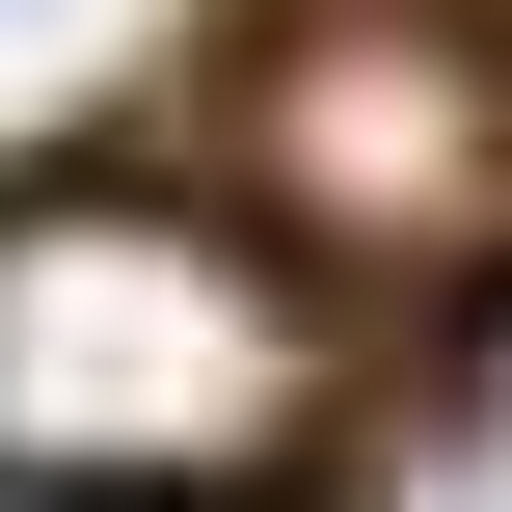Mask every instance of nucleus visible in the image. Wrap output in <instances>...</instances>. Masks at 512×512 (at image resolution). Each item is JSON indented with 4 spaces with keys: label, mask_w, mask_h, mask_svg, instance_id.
Returning <instances> with one entry per match:
<instances>
[{
    "label": "nucleus",
    "mask_w": 512,
    "mask_h": 512,
    "mask_svg": "<svg viewBox=\"0 0 512 512\" xmlns=\"http://www.w3.org/2000/svg\"><path fill=\"white\" fill-rule=\"evenodd\" d=\"M297 405H324V324L243 216H162V189L0 216V459L27 486H243V459H297Z\"/></svg>",
    "instance_id": "1"
},
{
    "label": "nucleus",
    "mask_w": 512,
    "mask_h": 512,
    "mask_svg": "<svg viewBox=\"0 0 512 512\" xmlns=\"http://www.w3.org/2000/svg\"><path fill=\"white\" fill-rule=\"evenodd\" d=\"M108 54H135V0H0V135H27V108H81Z\"/></svg>",
    "instance_id": "2"
}]
</instances>
